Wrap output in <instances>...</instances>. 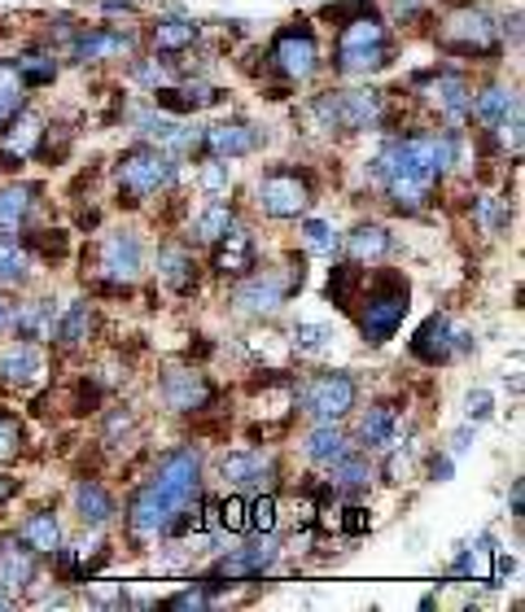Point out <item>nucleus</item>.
<instances>
[{
	"label": "nucleus",
	"mask_w": 525,
	"mask_h": 612,
	"mask_svg": "<svg viewBox=\"0 0 525 612\" xmlns=\"http://www.w3.org/2000/svg\"><path fill=\"white\" fill-rule=\"evenodd\" d=\"M460 132H407L381 145L373 158V184L399 206V210H420L429 206L438 180L455 167Z\"/></svg>",
	"instance_id": "obj_1"
},
{
	"label": "nucleus",
	"mask_w": 525,
	"mask_h": 612,
	"mask_svg": "<svg viewBox=\"0 0 525 612\" xmlns=\"http://www.w3.org/2000/svg\"><path fill=\"white\" fill-rule=\"evenodd\" d=\"M202 494V451L197 446H175L158 460V468L149 473V481L132 494L127 503V529L136 538H158L167 534V525L175 521V512H184L188 503H197Z\"/></svg>",
	"instance_id": "obj_2"
},
{
	"label": "nucleus",
	"mask_w": 525,
	"mask_h": 612,
	"mask_svg": "<svg viewBox=\"0 0 525 612\" xmlns=\"http://www.w3.org/2000/svg\"><path fill=\"white\" fill-rule=\"evenodd\" d=\"M303 284H307V262L303 258H290L285 267H268V271L254 267L249 276H241V284L232 293V306L241 316L268 320V316L281 311L294 293H303Z\"/></svg>",
	"instance_id": "obj_3"
},
{
	"label": "nucleus",
	"mask_w": 525,
	"mask_h": 612,
	"mask_svg": "<svg viewBox=\"0 0 525 612\" xmlns=\"http://www.w3.org/2000/svg\"><path fill=\"white\" fill-rule=\"evenodd\" d=\"M390 58H394V40H390V27L377 14H359V19L342 23L338 58H333L338 75H377V71L390 66Z\"/></svg>",
	"instance_id": "obj_4"
},
{
	"label": "nucleus",
	"mask_w": 525,
	"mask_h": 612,
	"mask_svg": "<svg viewBox=\"0 0 525 612\" xmlns=\"http://www.w3.org/2000/svg\"><path fill=\"white\" fill-rule=\"evenodd\" d=\"M407 306H412V284H407L399 271H381V276L368 284L364 306H359V316H355L364 342H373V346L390 342V338L399 333L403 316H407Z\"/></svg>",
	"instance_id": "obj_5"
},
{
	"label": "nucleus",
	"mask_w": 525,
	"mask_h": 612,
	"mask_svg": "<svg viewBox=\"0 0 525 612\" xmlns=\"http://www.w3.org/2000/svg\"><path fill=\"white\" fill-rule=\"evenodd\" d=\"M312 114L325 132H368L386 119V97L377 88H338L312 101Z\"/></svg>",
	"instance_id": "obj_6"
},
{
	"label": "nucleus",
	"mask_w": 525,
	"mask_h": 612,
	"mask_svg": "<svg viewBox=\"0 0 525 612\" xmlns=\"http://www.w3.org/2000/svg\"><path fill=\"white\" fill-rule=\"evenodd\" d=\"M114 175H119V188H123L132 201H145V197H158V193L175 188V180H180V158L167 154V149H158V145H136V149H127V154L119 158Z\"/></svg>",
	"instance_id": "obj_7"
},
{
	"label": "nucleus",
	"mask_w": 525,
	"mask_h": 612,
	"mask_svg": "<svg viewBox=\"0 0 525 612\" xmlns=\"http://www.w3.org/2000/svg\"><path fill=\"white\" fill-rule=\"evenodd\" d=\"M316 201V184L298 167H268L254 184V206L268 219H303Z\"/></svg>",
	"instance_id": "obj_8"
},
{
	"label": "nucleus",
	"mask_w": 525,
	"mask_h": 612,
	"mask_svg": "<svg viewBox=\"0 0 525 612\" xmlns=\"http://www.w3.org/2000/svg\"><path fill=\"white\" fill-rule=\"evenodd\" d=\"M438 49L451 58H477V62H495L503 40H499V23L486 10H455L442 19L438 27Z\"/></svg>",
	"instance_id": "obj_9"
},
{
	"label": "nucleus",
	"mask_w": 525,
	"mask_h": 612,
	"mask_svg": "<svg viewBox=\"0 0 525 612\" xmlns=\"http://www.w3.org/2000/svg\"><path fill=\"white\" fill-rule=\"evenodd\" d=\"M272 66L285 75V79H294V84H303V79H312L316 71H320V40H316V32H312V23H290V27H281L277 36H272Z\"/></svg>",
	"instance_id": "obj_10"
},
{
	"label": "nucleus",
	"mask_w": 525,
	"mask_h": 612,
	"mask_svg": "<svg viewBox=\"0 0 525 612\" xmlns=\"http://www.w3.org/2000/svg\"><path fill=\"white\" fill-rule=\"evenodd\" d=\"M298 403H303V412L316 416V420H342V416H351L355 403H359V381H355L351 372H316V377L303 385Z\"/></svg>",
	"instance_id": "obj_11"
},
{
	"label": "nucleus",
	"mask_w": 525,
	"mask_h": 612,
	"mask_svg": "<svg viewBox=\"0 0 525 612\" xmlns=\"http://www.w3.org/2000/svg\"><path fill=\"white\" fill-rule=\"evenodd\" d=\"M277 560H281V542H277L272 534H262V542H249V547L228 551L202 586L215 595V590H219V586H228V582H249V577H262V573H268Z\"/></svg>",
	"instance_id": "obj_12"
},
{
	"label": "nucleus",
	"mask_w": 525,
	"mask_h": 612,
	"mask_svg": "<svg viewBox=\"0 0 525 612\" xmlns=\"http://www.w3.org/2000/svg\"><path fill=\"white\" fill-rule=\"evenodd\" d=\"M45 127H49V123H45L40 110H32V106L10 110V114H5V132H0V167H5V171L23 167V158H32V154L40 149Z\"/></svg>",
	"instance_id": "obj_13"
},
{
	"label": "nucleus",
	"mask_w": 525,
	"mask_h": 612,
	"mask_svg": "<svg viewBox=\"0 0 525 612\" xmlns=\"http://www.w3.org/2000/svg\"><path fill=\"white\" fill-rule=\"evenodd\" d=\"M101 276L110 280V289H127L141 271H145V241L132 228H119L101 241Z\"/></svg>",
	"instance_id": "obj_14"
},
{
	"label": "nucleus",
	"mask_w": 525,
	"mask_h": 612,
	"mask_svg": "<svg viewBox=\"0 0 525 612\" xmlns=\"http://www.w3.org/2000/svg\"><path fill=\"white\" fill-rule=\"evenodd\" d=\"M262 140H268V132L245 123V119H228V123H215L202 132V145L197 154L202 158H219V162H232V158H245V154H258Z\"/></svg>",
	"instance_id": "obj_15"
},
{
	"label": "nucleus",
	"mask_w": 525,
	"mask_h": 612,
	"mask_svg": "<svg viewBox=\"0 0 525 612\" xmlns=\"http://www.w3.org/2000/svg\"><path fill=\"white\" fill-rule=\"evenodd\" d=\"M416 88H425V101L451 123L468 119V110H473V88H468V79L460 71H434V75L416 79Z\"/></svg>",
	"instance_id": "obj_16"
},
{
	"label": "nucleus",
	"mask_w": 525,
	"mask_h": 612,
	"mask_svg": "<svg viewBox=\"0 0 525 612\" xmlns=\"http://www.w3.org/2000/svg\"><path fill=\"white\" fill-rule=\"evenodd\" d=\"M158 394L171 412H206L215 399L206 372H197V368H167L158 381Z\"/></svg>",
	"instance_id": "obj_17"
},
{
	"label": "nucleus",
	"mask_w": 525,
	"mask_h": 612,
	"mask_svg": "<svg viewBox=\"0 0 525 612\" xmlns=\"http://www.w3.org/2000/svg\"><path fill=\"white\" fill-rule=\"evenodd\" d=\"M210 267H215V276H228V280L249 276V271L258 267V241H254V232L241 228V223H232V228L215 241V258H210Z\"/></svg>",
	"instance_id": "obj_18"
},
{
	"label": "nucleus",
	"mask_w": 525,
	"mask_h": 612,
	"mask_svg": "<svg viewBox=\"0 0 525 612\" xmlns=\"http://www.w3.org/2000/svg\"><path fill=\"white\" fill-rule=\"evenodd\" d=\"M45 377V355L36 342H14L0 351V385L5 390H32Z\"/></svg>",
	"instance_id": "obj_19"
},
{
	"label": "nucleus",
	"mask_w": 525,
	"mask_h": 612,
	"mask_svg": "<svg viewBox=\"0 0 525 612\" xmlns=\"http://www.w3.org/2000/svg\"><path fill=\"white\" fill-rule=\"evenodd\" d=\"M407 351H412V359L425 364V368L447 364V359L455 355V329H451V320H447V316H429V320L416 329V338H412Z\"/></svg>",
	"instance_id": "obj_20"
},
{
	"label": "nucleus",
	"mask_w": 525,
	"mask_h": 612,
	"mask_svg": "<svg viewBox=\"0 0 525 612\" xmlns=\"http://www.w3.org/2000/svg\"><path fill=\"white\" fill-rule=\"evenodd\" d=\"M277 473V455L272 451H258V446H245V451H228L219 460V477L228 486H262V477Z\"/></svg>",
	"instance_id": "obj_21"
},
{
	"label": "nucleus",
	"mask_w": 525,
	"mask_h": 612,
	"mask_svg": "<svg viewBox=\"0 0 525 612\" xmlns=\"http://www.w3.org/2000/svg\"><path fill=\"white\" fill-rule=\"evenodd\" d=\"M36 582V551L19 538L0 542V590H10L14 599Z\"/></svg>",
	"instance_id": "obj_22"
},
{
	"label": "nucleus",
	"mask_w": 525,
	"mask_h": 612,
	"mask_svg": "<svg viewBox=\"0 0 525 612\" xmlns=\"http://www.w3.org/2000/svg\"><path fill=\"white\" fill-rule=\"evenodd\" d=\"M355 438H359L364 451H390V446H399V412H394V403H373L359 416Z\"/></svg>",
	"instance_id": "obj_23"
},
{
	"label": "nucleus",
	"mask_w": 525,
	"mask_h": 612,
	"mask_svg": "<svg viewBox=\"0 0 525 612\" xmlns=\"http://www.w3.org/2000/svg\"><path fill=\"white\" fill-rule=\"evenodd\" d=\"M53 325H58V302L53 297H32L14 311V329L23 342H53Z\"/></svg>",
	"instance_id": "obj_24"
},
{
	"label": "nucleus",
	"mask_w": 525,
	"mask_h": 612,
	"mask_svg": "<svg viewBox=\"0 0 525 612\" xmlns=\"http://www.w3.org/2000/svg\"><path fill=\"white\" fill-rule=\"evenodd\" d=\"M158 280L171 289V293H193L197 289V258L188 245L171 241L158 249Z\"/></svg>",
	"instance_id": "obj_25"
},
{
	"label": "nucleus",
	"mask_w": 525,
	"mask_h": 612,
	"mask_svg": "<svg viewBox=\"0 0 525 612\" xmlns=\"http://www.w3.org/2000/svg\"><path fill=\"white\" fill-rule=\"evenodd\" d=\"M468 114L490 132V127H499L503 119L521 114V93L508 88V84H490V88H481V93L473 97V110H468Z\"/></svg>",
	"instance_id": "obj_26"
},
{
	"label": "nucleus",
	"mask_w": 525,
	"mask_h": 612,
	"mask_svg": "<svg viewBox=\"0 0 525 612\" xmlns=\"http://www.w3.org/2000/svg\"><path fill=\"white\" fill-rule=\"evenodd\" d=\"M342 249H346L351 262H368V267H373V262H381V258L394 249V236H390L386 223H359V228L346 232Z\"/></svg>",
	"instance_id": "obj_27"
},
{
	"label": "nucleus",
	"mask_w": 525,
	"mask_h": 612,
	"mask_svg": "<svg viewBox=\"0 0 525 612\" xmlns=\"http://www.w3.org/2000/svg\"><path fill=\"white\" fill-rule=\"evenodd\" d=\"M40 206V184H10L0 188V232H23Z\"/></svg>",
	"instance_id": "obj_28"
},
{
	"label": "nucleus",
	"mask_w": 525,
	"mask_h": 612,
	"mask_svg": "<svg viewBox=\"0 0 525 612\" xmlns=\"http://www.w3.org/2000/svg\"><path fill=\"white\" fill-rule=\"evenodd\" d=\"M123 53H136V36L132 32L97 27V32L75 36V58L80 62H101V58H123Z\"/></svg>",
	"instance_id": "obj_29"
},
{
	"label": "nucleus",
	"mask_w": 525,
	"mask_h": 612,
	"mask_svg": "<svg viewBox=\"0 0 525 612\" xmlns=\"http://www.w3.org/2000/svg\"><path fill=\"white\" fill-rule=\"evenodd\" d=\"M75 512H80V521L88 529H106L119 516V503H114V494L101 481H80L75 486Z\"/></svg>",
	"instance_id": "obj_30"
},
{
	"label": "nucleus",
	"mask_w": 525,
	"mask_h": 612,
	"mask_svg": "<svg viewBox=\"0 0 525 612\" xmlns=\"http://www.w3.org/2000/svg\"><path fill=\"white\" fill-rule=\"evenodd\" d=\"M97 329V316H93V302H71L66 311H58V325H53V342L66 346V351H80Z\"/></svg>",
	"instance_id": "obj_31"
},
{
	"label": "nucleus",
	"mask_w": 525,
	"mask_h": 612,
	"mask_svg": "<svg viewBox=\"0 0 525 612\" xmlns=\"http://www.w3.org/2000/svg\"><path fill=\"white\" fill-rule=\"evenodd\" d=\"M351 451V442H346V433L338 429V420H316V429L303 438V455L312 460V464H338L342 455Z\"/></svg>",
	"instance_id": "obj_32"
},
{
	"label": "nucleus",
	"mask_w": 525,
	"mask_h": 612,
	"mask_svg": "<svg viewBox=\"0 0 525 612\" xmlns=\"http://www.w3.org/2000/svg\"><path fill=\"white\" fill-rule=\"evenodd\" d=\"M223 93L210 88V84H188V88H154V106L171 110V114H193V110H206V106H219Z\"/></svg>",
	"instance_id": "obj_33"
},
{
	"label": "nucleus",
	"mask_w": 525,
	"mask_h": 612,
	"mask_svg": "<svg viewBox=\"0 0 525 612\" xmlns=\"http://www.w3.org/2000/svg\"><path fill=\"white\" fill-rule=\"evenodd\" d=\"M19 542H27L36 555H53L58 547H62V525H58V512H49V507H40V512H32L23 525H19V534H14Z\"/></svg>",
	"instance_id": "obj_34"
},
{
	"label": "nucleus",
	"mask_w": 525,
	"mask_h": 612,
	"mask_svg": "<svg viewBox=\"0 0 525 612\" xmlns=\"http://www.w3.org/2000/svg\"><path fill=\"white\" fill-rule=\"evenodd\" d=\"M197 36H202V27H197L193 19H162V23H154V32H149L154 49H158L167 62H171L175 53L193 49V45H197Z\"/></svg>",
	"instance_id": "obj_35"
},
{
	"label": "nucleus",
	"mask_w": 525,
	"mask_h": 612,
	"mask_svg": "<svg viewBox=\"0 0 525 612\" xmlns=\"http://www.w3.org/2000/svg\"><path fill=\"white\" fill-rule=\"evenodd\" d=\"M32 280V249L19 232H0V284H27Z\"/></svg>",
	"instance_id": "obj_36"
},
{
	"label": "nucleus",
	"mask_w": 525,
	"mask_h": 612,
	"mask_svg": "<svg viewBox=\"0 0 525 612\" xmlns=\"http://www.w3.org/2000/svg\"><path fill=\"white\" fill-rule=\"evenodd\" d=\"M329 468H333V477H329L333 494H364V490H368L373 468H368V460H364V455L346 451V455H342L338 464H329Z\"/></svg>",
	"instance_id": "obj_37"
},
{
	"label": "nucleus",
	"mask_w": 525,
	"mask_h": 612,
	"mask_svg": "<svg viewBox=\"0 0 525 612\" xmlns=\"http://www.w3.org/2000/svg\"><path fill=\"white\" fill-rule=\"evenodd\" d=\"M490 564H495V547L481 538L477 547L460 551V560L451 564V577H464V582H486V577H490Z\"/></svg>",
	"instance_id": "obj_38"
},
{
	"label": "nucleus",
	"mask_w": 525,
	"mask_h": 612,
	"mask_svg": "<svg viewBox=\"0 0 525 612\" xmlns=\"http://www.w3.org/2000/svg\"><path fill=\"white\" fill-rule=\"evenodd\" d=\"M232 223H236V210H232L228 201H210V206L197 215V223H193V236L215 245V241H219V236H223Z\"/></svg>",
	"instance_id": "obj_39"
},
{
	"label": "nucleus",
	"mask_w": 525,
	"mask_h": 612,
	"mask_svg": "<svg viewBox=\"0 0 525 612\" xmlns=\"http://www.w3.org/2000/svg\"><path fill=\"white\" fill-rule=\"evenodd\" d=\"M14 66H19V75H23V88H45V84L58 79V62H53V53H40V49L23 53Z\"/></svg>",
	"instance_id": "obj_40"
},
{
	"label": "nucleus",
	"mask_w": 525,
	"mask_h": 612,
	"mask_svg": "<svg viewBox=\"0 0 525 612\" xmlns=\"http://www.w3.org/2000/svg\"><path fill=\"white\" fill-rule=\"evenodd\" d=\"M355 284H359V262H351V258H346V262H338V267L329 271V302L346 311Z\"/></svg>",
	"instance_id": "obj_41"
},
{
	"label": "nucleus",
	"mask_w": 525,
	"mask_h": 612,
	"mask_svg": "<svg viewBox=\"0 0 525 612\" xmlns=\"http://www.w3.org/2000/svg\"><path fill=\"white\" fill-rule=\"evenodd\" d=\"M23 93H27V88H23L19 66H14V62H0V119L23 106Z\"/></svg>",
	"instance_id": "obj_42"
},
{
	"label": "nucleus",
	"mask_w": 525,
	"mask_h": 612,
	"mask_svg": "<svg viewBox=\"0 0 525 612\" xmlns=\"http://www.w3.org/2000/svg\"><path fill=\"white\" fill-rule=\"evenodd\" d=\"M290 338H294V346H298L303 355H325V351L333 346V338H338V333H333L329 325H298Z\"/></svg>",
	"instance_id": "obj_43"
},
{
	"label": "nucleus",
	"mask_w": 525,
	"mask_h": 612,
	"mask_svg": "<svg viewBox=\"0 0 525 612\" xmlns=\"http://www.w3.org/2000/svg\"><path fill=\"white\" fill-rule=\"evenodd\" d=\"M277 521H281V503H277V494H272V490H268V494H258V499H249V529L272 534V529H277Z\"/></svg>",
	"instance_id": "obj_44"
},
{
	"label": "nucleus",
	"mask_w": 525,
	"mask_h": 612,
	"mask_svg": "<svg viewBox=\"0 0 525 612\" xmlns=\"http://www.w3.org/2000/svg\"><path fill=\"white\" fill-rule=\"evenodd\" d=\"M219 529H228V534H245V529H249V499H241V494L219 499Z\"/></svg>",
	"instance_id": "obj_45"
},
{
	"label": "nucleus",
	"mask_w": 525,
	"mask_h": 612,
	"mask_svg": "<svg viewBox=\"0 0 525 612\" xmlns=\"http://www.w3.org/2000/svg\"><path fill=\"white\" fill-rule=\"evenodd\" d=\"M303 245H307L312 254H333V249H338L333 223H325V219H303Z\"/></svg>",
	"instance_id": "obj_46"
},
{
	"label": "nucleus",
	"mask_w": 525,
	"mask_h": 612,
	"mask_svg": "<svg viewBox=\"0 0 525 612\" xmlns=\"http://www.w3.org/2000/svg\"><path fill=\"white\" fill-rule=\"evenodd\" d=\"M23 442H27L23 420L14 412H0V460H14L23 451Z\"/></svg>",
	"instance_id": "obj_47"
},
{
	"label": "nucleus",
	"mask_w": 525,
	"mask_h": 612,
	"mask_svg": "<svg viewBox=\"0 0 525 612\" xmlns=\"http://www.w3.org/2000/svg\"><path fill=\"white\" fill-rule=\"evenodd\" d=\"M228 188H232V171H228V162L206 158V167H202V193H206V197H223Z\"/></svg>",
	"instance_id": "obj_48"
},
{
	"label": "nucleus",
	"mask_w": 525,
	"mask_h": 612,
	"mask_svg": "<svg viewBox=\"0 0 525 612\" xmlns=\"http://www.w3.org/2000/svg\"><path fill=\"white\" fill-rule=\"evenodd\" d=\"M338 529H342V534H351V538H359V534H368V529H373V512H368L364 503H351V507H342V512H338Z\"/></svg>",
	"instance_id": "obj_49"
},
{
	"label": "nucleus",
	"mask_w": 525,
	"mask_h": 612,
	"mask_svg": "<svg viewBox=\"0 0 525 612\" xmlns=\"http://www.w3.org/2000/svg\"><path fill=\"white\" fill-rule=\"evenodd\" d=\"M215 603V595L206 590V586H193V590H184V595H171L162 608H171V612H188V608H210Z\"/></svg>",
	"instance_id": "obj_50"
},
{
	"label": "nucleus",
	"mask_w": 525,
	"mask_h": 612,
	"mask_svg": "<svg viewBox=\"0 0 525 612\" xmlns=\"http://www.w3.org/2000/svg\"><path fill=\"white\" fill-rule=\"evenodd\" d=\"M490 412H495V394H490V390H473V394L464 399V416H468L473 425H477V420H486Z\"/></svg>",
	"instance_id": "obj_51"
},
{
	"label": "nucleus",
	"mask_w": 525,
	"mask_h": 612,
	"mask_svg": "<svg viewBox=\"0 0 525 612\" xmlns=\"http://www.w3.org/2000/svg\"><path fill=\"white\" fill-rule=\"evenodd\" d=\"M359 14H373V0H342V5H329L325 10V19H342V23H351V19H359ZM338 23V27H342Z\"/></svg>",
	"instance_id": "obj_52"
},
{
	"label": "nucleus",
	"mask_w": 525,
	"mask_h": 612,
	"mask_svg": "<svg viewBox=\"0 0 525 612\" xmlns=\"http://www.w3.org/2000/svg\"><path fill=\"white\" fill-rule=\"evenodd\" d=\"M477 210H481L486 228H503V223H508V210H503V206H495L490 197H481V206H477Z\"/></svg>",
	"instance_id": "obj_53"
},
{
	"label": "nucleus",
	"mask_w": 525,
	"mask_h": 612,
	"mask_svg": "<svg viewBox=\"0 0 525 612\" xmlns=\"http://www.w3.org/2000/svg\"><path fill=\"white\" fill-rule=\"evenodd\" d=\"M473 438H477V425L468 420V425H464V429H460V433L451 438V455H464V451L473 446Z\"/></svg>",
	"instance_id": "obj_54"
},
{
	"label": "nucleus",
	"mask_w": 525,
	"mask_h": 612,
	"mask_svg": "<svg viewBox=\"0 0 525 612\" xmlns=\"http://www.w3.org/2000/svg\"><path fill=\"white\" fill-rule=\"evenodd\" d=\"M14 311H19V302L0 293V333H10V329H14Z\"/></svg>",
	"instance_id": "obj_55"
},
{
	"label": "nucleus",
	"mask_w": 525,
	"mask_h": 612,
	"mask_svg": "<svg viewBox=\"0 0 525 612\" xmlns=\"http://www.w3.org/2000/svg\"><path fill=\"white\" fill-rule=\"evenodd\" d=\"M394 10H399V19H403V23H412V19L425 10V0H394Z\"/></svg>",
	"instance_id": "obj_56"
},
{
	"label": "nucleus",
	"mask_w": 525,
	"mask_h": 612,
	"mask_svg": "<svg viewBox=\"0 0 525 612\" xmlns=\"http://www.w3.org/2000/svg\"><path fill=\"white\" fill-rule=\"evenodd\" d=\"M429 473H434V481H447V477H451V455H438V460L429 464Z\"/></svg>",
	"instance_id": "obj_57"
},
{
	"label": "nucleus",
	"mask_w": 525,
	"mask_h": 612,
	"mask_svg": "<svg viewBox=\"0 0 525 612\" xmlns=\"http://www.w3.org/2000/svg\"><path fill=\"white\" fill-rule=\"evenodd\" d=\"M521 503H525V481L516 477L512 481V516H521Z\"/></svg>",
	"instance_id": "obj_58"
},
{
	"label": "nucleus",
	"mask_w": 525,
	"mask_h": 612,
	"mask_svg": "<svg viewBox=\"0 0 525 612\" xmlns=\"http://www.w3.org/2000/svg\"><path fill=\"white\" fill-rule=\"evenodd\" d=\"M516 23H521V19H516V14H512V19H503V27H499V32H503V36H508V40H512V45H516V40H521V27H516Z\"/></svg>",
	"instance_id": "obj_59"
},
{
	"label": "nucleus",
	"mask_w": 525,
	"mask_h": 612,
	"mask_svg": "<svg viewBox=\"0 0 525 612\" xmlns=\"http://www.w3.org/2000/svg\"><path fill=\"white\" fill-rule=\"evenodd\" d=\"M14 490H19V481H14V477H0V503H10V499H14Z\"/></svg>",
	"instance_id": "obj_60"
},
{
	"label": "nucleus",
	"mask_w": 525,
	"mask_h": 612,
	"mask_svg": "<svg viewBox=\"0 0 525 612\" xmlns=\"http://www.w3.org/2000/svg\"><path fill=\"white\" fill-rule=\"evenodd\" d=\"M0 608H14V595L10 590H0Z\"/></svg>",
	"instance_id": "obj_61"
}]
</instances>
